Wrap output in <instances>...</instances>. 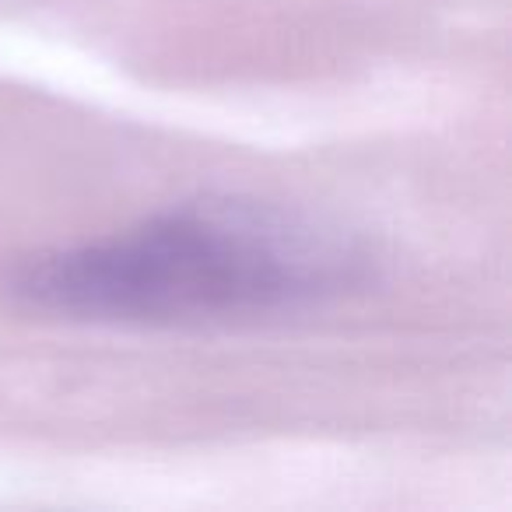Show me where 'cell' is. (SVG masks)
I'll return each instance as SVG.
<instances>
[{
	"instance_id": "obj_1",
	"label": "cell",
	"mask_w": 512,
	"mask_h": 512,
	"mask_svg": "<svg viewBox=\"0 0 512 512\" xmlns=\"http://www.w3.org/2000/svg\"><path fill=\"white\" fill-rule=\"evenodd\" d=\"M369 267L341 235L246 200H193L109 239L25 256L8 295L88 323L253 320L358 288Z\"/></svg>"
}]
</instances>
